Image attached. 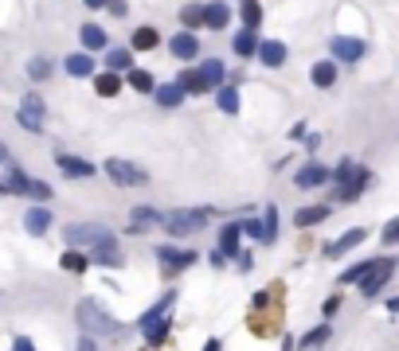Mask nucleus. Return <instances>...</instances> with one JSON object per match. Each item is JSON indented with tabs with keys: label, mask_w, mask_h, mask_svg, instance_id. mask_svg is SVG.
Returning a JSON list of instances; mask_svg holds the SVG:
<instances>
[{
	"label": "nucleus",
	"mask_w": 399,
	"mask_h": 351,
	"mask_svg": "<svg viewBox=\"0 0 399 351\" xmlns=\"http://www.w3.org/2000/svg\"><path fill=\"white\" fill-rule=\"evenodd\" d=\"M204 351H223V340H220V335H208Z\"/></svg>",
	"instance_id": "obj_54"
},
{
	"label": "nucleus",
	"mask_w": 399,
	"mask_h": 351,
	"mask_svg": "<svg viewBox=\"0 0 399 351\" xmlns=\"http://www.w3.org/2000/svg\"><path fill=\"white\" fill-rule=\"evenodd\" d=\"M63 70H67L71 78H94L98 75V63H94V55H86V51H71V55L63 58Z\"/></svg>",
	"instance_id": "obj_17"
},
{
	"label": "nucleus",
	"mask_w": 399,
	"mask_h": 351,
	"mask_svg": "<svg viewBox=\"0 0 399 351\" xmlns=\"http://www.w3.org/2000/svg\"><path fill=\"white\" fill-rule=\"evenodd\" d=\"M309 82H314L317 90H329V86L337 82V63H333V58L314 63V67H309Z\"/></svg>",
	"instance_id": "obj_29"
},
{
	"label": "nucleus",
	"mask_w": 399,
	"mask_h": 351,
	"mask_svg": "<svg viewBox=\"0 0 399 351\" xmlns=\"http://www.w3.org/2000/svg\"><path fill=\"white\" fill-rule=\"evenodd\" d=\"M157 261H161V273L165 277H177V273H188V269L200 261V254H196L192 246L161 242V246H157Z\"/></svg>",
	"instance_id": "obj_5"
},
{
	"label": "nucleus",
	"mask_w": 399,
	"mask_h": 351,
	"mask_svg": "<svg viewBox=\"0 0 399 351\" xmlns=\"http://www.w3.org/2000/svg\"><path fill=\"white\" fill-rule=\"evenodd\" d=\"M157 226H165V211L149 207V203H137V207L129 211L126 234H129V238H137V234H149V230H157Z\"/></svg>",
	"instance_id": "obj_11"
},
{
	"label": "nucleus",
	"mask_w": 399,
	"mask_h": 351,
	"mask_svg": "<svg viewBox=\"0 0 399 351\" xmlns=\"http://www.w3.org/2000/svg\"><path fill=\"white\" fill-rule=\"evenodd\" d=\"M75 351H98V340H94V335H78V347Z\"/></svg>",
	"instance_id": "obj_49"
},
{
	"label": "nucleus",
	"mask_w": 399,
	"mask_h": 351,
	"mask_svg": "<svg viewBox=\"0 0 399 351\" xmlns=\"http://www.w3.org/2000/svg\"><path fill=\"white\" fill-rule=\"evenodd\" d=\"M177 82L184 86V94H188V98H200V94H208V86H204V78H200V70H196V67L180 70V75H177Z\"/></svg>",
	"instance_id": "obj_35"
},
{
	"label": "nucleus",
	"mask_w": 399,
	"mask_h": 351,
	"mask_svg": "<svg viewBox=\"0 0 399 351\" xmlns=\"http://www.w3.org/2000/svg\"><path fill=\"white\" fill-rule=\"evenodd\" d=\"M395 266L399 261L395 258H376L372 261V269H368L364 277H360V297H376V292H383V285L391 281V277H395Z\"/></svg>",
	"instance_id": "obj_9"
},
{
	"label": "nucleus",
	"mask_w": 399,
	"mask_h": 351,
	"mask_svg": "<svg viewBox=\"0 0 399 351\" xmlns=\"http://www.w3.org/2000/svg\"><path fill=\"white\" fill-rule=\"evenodd\" d=\"M317 149H321V137H317V133H306V152L314 156Z\"/></svg>",
	"instance_id": "obj_50"
},
{
	"label": "nucleus",
	"mask_w": 399,
	"mask_h": 351,
	"mask_svg": "<svg viewBox=\"0 0 399 351\" xmlns=\"http://www.w3.org/2000/svg\"><path fill=\"white\" fill-rule=\"evenodd\" d=\"M340 301H345V297H340V292H333V297H325V304H321V316L325 320H333L340 312Z\"/></svg>",
	"instance_id": "obj_45"
},
{
	"label": "nucleus",
	"mask_w": 399,
	"mask_h": 351,
	"mask_svg": "<svg viewBox=\"0 0 399 351\" xmlns=\"http://www.w3.org/2000/svg\"><path fill=\"white\" fill-rule=\"evenodd\" d=\"M106 70H114V75H129L133 70V51L129 47H106Z\"/></svg>",
	"instance_id": "obj_27"
},
{
	"label": "nucleus",
	"mask_w": 399,
	"mask_h": 351,
	"mask_svg": "<svg viewBox=\"0 0 399 351\" xmlns=\"http://www.w3.org/2000/svg\"><path fill=\"white\" fill-rule=\"evenodd\" d=\"M169 51H172V58H180V63H192V58L200 55V39H196V32H177L169 39Z\"/></svg>",
	"instance_id": "obj_20"
},
{
	"label": "nucleus",
	"mask_w": 399,
	"mask_h": 351,
	"mask_svg": "<svg viewBox=\"0 0 399 351\" xmlns=\"http://www.w3.org/2000/svg\"><path fill=\"white\" fill-rule=\"evenodd\" d=\"M368 184H372V172H368V168L360 164L352 180H345V184H337V187H333V195H329V199H337V203H357L360 195H364V187H368Z\"/></svg>",
	"instance_id": "obj_13"
},
{
	"label": "nucleus",
	"mask_w": 399,
	"mask_h": 351,
	"mask_svg": "<svg viewBox=\"0 0 399 351\" xmlns=\"http://www.w3.org/2000/svg\"><path fill=\"white\" fill-rule=\"evenodd\" d=\"M235 269L239 273H251V269H255V250H239L235 254Z\"/></svg>",
	"instance_id": "obj_44"
},
{
	"label": "nucleus",
	"mask_w": 399,
	"mask_h": 351,
	"mask_svg": "<svg viewBox=\"0 0 399 351\" xmlns=\"http://www.w3.org/2000/svg\"><path fill=\"white\" fill-rule=\"evenodd\" d=\"M258 43H263V39H258L255 27H243V32L231 39V51H235L239 58H251V55H258Z\"/></svg>",
	"instance_id": "obj_30"
},
{
	"label": "nucleus",
	"mask_w": 399,
	"mask_h": 351,
	"mask_svg": "<svg viewBox=\"0 0 399 351\" xmlns=\"http://www.w3.org/2000/svg\"><path fill=\"white\" fill-rule=\"evenodd\" d=\"M121 86H126V75H114V70H98L94 75V94L98 98H118Z\"/></svg>",
	"instance_id": "obj_25"
},
{
	"label": "nucleus",
	"mask_w": 399,
	"mask_h": 351,
	"mask_svg": "<svg viewBox=\"0 0 399 351\" xmlns=\"http://www.w3.org/2000/svg\"><path fill=\"white\" fill-rule=\"evenodd\" d=\"M258 63L263 67H270V70H278V67H286V58H290V47L282 39H263L258 43Z\"/></svg>",
	"instance_id": "obj_16"
},
{
	"label": "nucleus",
	"mask_w": 399,
	"mask_h": 351,
	"mask_svg": "<svg viewBox=\"0 0 399 351\" xmlns=\"http://www.w3.org/2000/svg\"><path fill=\"white\" fill-rule=\"evenodd\" d=\"M239 230L246 234V238H251V242H263V218H243V223H239Z\"/></svg>",
	"instance_id": "obj_41"
},
{
	"label": "nucleus",
	"mask_w": 399,
	"mask_h": 351,
	"mask_svg": "<svg viewBox=\"0 0 399 351\" xmlns=\"http://www.w3.org/2000/svg\"><path fill=\"white\" fill-rule=\"evenodd\" d=\"M372 261H376V258H364V261H357V266H348L345 273L337 277V285H360V277H364L368 269H372Z\"/></svg>",
	"instance_id": "obj_40"
},
{
	"label": "nucleus",
	"mask_w": 399,
	"mask_h": 351,
	"mask_svg": "<svg viewBox=\"0 0 399 351\" xmlns=\"http://www.w3.org/2000/svg\"><path fill=\"white\" fill-rule=\"evenodd\" d=\"M333 335V324L325 320V324H317V328H309L306 335H297V351H314V347H321L325 340Z\"/></svg>",
	"instance_id": "obj_31"
},
{
	"label": "nucleus",
	"mask_w": 399,
	"mask_h": 351,
	"mask_svg": "<svg viewBox=\"0 0 399 351\" xmlns=\"http://www.w3.org/2000/svg\"><path fill=\"white\" fill-rule=\"evenodd\" d=\"M329 180H333V168H329V164H321L317 156H309L306 164H302V168L294 172V184L302 187V192H314V187H325Z\"/></svg>",
	"instance_id": "obj_10"
},
{
	"label": "nucleus",
	"mask_w": 399,
	"mask_h": 351,
	"mask_svg": "<svg viewBox=\"0 0 399 351\" xmlns=\"http://www.w3.org/2000/svg\"><path fill=\"white\" fill-rule=\"evenodd\" d=\"M177 20H180V32H200L204 27V4H184L177 12Z\"/></svg>",
	"instance_id": "obj_32"
},
{
	"label": "nucleus",
	"mask_w": 399,
	"mask_h": 351,
	"mask_svg": "<svg viewBox=\"0 0 399 351\" xmlns=\"http://www.w3.org/2000/svg\"><path fill=\"white\" fill-rule=\"evenodd\" d=\"M239 242H243V230H239V223H223V226H220V238H215V250H220L223 258L231 261L239 250H243Z\"/></svg>",
	"instance_id": "obj_22"
},
{
	"label": "nucleus",
	"mask_w": 399,
	"mask_h": 351,
	"mask_svg": "<svg viewBox=\"0 0 399 351\" xmlns=\"http://www.w3.org/2000/svg\"><path fill=\"white\" fill-rule=\"evenodd\" d=\"M52 58L47 55H35V58H28V78H32V82H43V78H52Z\"/></svg>",
	"instance_id": "obj_37"
},
{
	"label": "nucleus",
	"mask_w": 399,
	"mask_h": 351,
	"mask_svg": "<svg viewBox=\"0 0 399 351\" xmlns=\"http://www.w3.org/2000/svg\"><path fill=\"white\" fill-rule=\"evenodd\" d=\"M98 168H102V172L110 176V184H118V187H149V172H145L141 164H133V160L110 156V160H102Z\"/></svg>",
	"instance_id": "obj_4"
},
{
	"label": "nucleus",
	"mask_w": 399,
	"mask_h": 351,
	"mask_svg": "<svg viewBox=\"0 0 399 351\" xmlns=\"http://www.w3.org/2000/svg\"><path fill=\"white\" fill-rule=\"evenodd\" d=\"M83 4H86L90 12H106V4H110V0H83Z\"/></svg>",
	"instance_id": "obj_53"
},
{
	"label": "nucleus",
	"mask_w": 399,
	"mask_h": 351,
	"mask_svg": "<svg viewBox=\"0 0 399 351\" xmlns=\"http://www.w3.org/2000/svg\"><path fill=\"white\" fill-rule=\"evenodd\" d=\"M329 215H333V207H329V203H314V207H297V211H294V226H297V230H309V226H321Z\"/></svg>",
	"instance_id": "obj_23"
},
{
	"label": "nucleus",
	"mask_w": 399,
	"mask_h": 351,
	"mask_svg": "<svg viewBox=\"0 0 399 351\" xmlns=\"http://www.w3.org/2000/svg\"><path fill=\"white\" fill-rule=\"evenodd\" d=\"M52 226H55V215H52L47 203H32V207L24 211V230L32 234V238H43Z\"/></svg>",
	"instance_id": "obj_14"
},
{
	"label": "nucleus",
	"mask_w": 399,
	"mask_h": 351,
	"mask_svg": "<svg viewBox=\"0 0 399 351\" xmlns=\"http://www.w3.org/2000/svg\"><path fill=\"white\" fill-rule=\"evenodd\" d=\"M59 266L67 269V273L83 277V273H90V254H86V250H75V246H67V250L59 254Z\"/></svg>",
	"instance_id": "obj_26"
},
{
	"label": "nucleus",
	"mask_w": 399,
	"mask_h": 351,
	"mask_svg": "<svg viewBox=\"0 0 399 351\" xmlns=\"http://www.w3.org/2000/svg\"><path fill=\"white\" fill-rule=\"evenodd\" d=\"M78 43H83L86 55H102V51L110 47V32H106L102 24H83L78 27Z\"/></svg>",
	"instance_id": "obj_15"
},
{
	"label": "nucleus",
	"mask_w": 399,
	"mask_h": 351,
	"mask_svg": "<svg viewBox=\"0 0 399 351\" xmlns=\"http://www.w3.org/2000/svg\"><path fill=\"white\" fill-rule=\"evenodd\" d=\"M290 141H306V121H297V125L290 129Z\"/></svg>",
	"instance_id": "obj_51"
},
{
	"label": "nucleus",
	"mask_w": 399,
	"mask_h": 351,
	"mask_svg": "<svg viewBox=\"0 0 399 351\" xmlns=\"http://www.w3.org/2000/svg\"><path fill=\"white\" fill-rule=\"evenodd\" d=\"M380 238H383V246H399V218H391V223L383 226Z\"/></svg>",
	"instance_id": "obj_46"
},
{
	"label": "nucleus",
	"mask_w": 399,
	"mask_h": 351,
	"mask_svg": "<svg viewBox=\"0 0 399 351\" xmlns=\"http://www.w3.org/2000/svg\"><path fill=\"white\" fill-rule=\"evenodd\" d=\"M239 20H243V27H255L263 24V4L258 0H246V4H239Z\"/></svg>",
	"instance_id": "obj_38"
},
{
	"label": "nucleus",
	"mask_w": 399,
	"mask_h": 351,
	"mask_svg": "<svg viewBox=\"0 0 399 351\" xmlns=\"http://www.w3.org/2000/svg\"><path fill=\"white\" fill-rule=\"evenodd\" d=\"M357 168L360 164H352V160H340V164L333 168V180H337V184H345V180H352V176H357Z\"/></svg>",
	"instance_id": "obj_42"
},
{
	"label": "nucleus",
	"mask_w": 399,
	"mask_h": 351,
	"mask_svg": "<svg viewBox=\"0 0 399 351\" xmlns=\"http://www.w3.org/2000/svg\"><path fill=\"white\" fill-rule=\"evenodd\" d=\"M106 12H110V16H118V20H126L129 16V4H126V0H110V4H106Z\"/></svg>",
	"instance_id": "obj_47"
},
{
	"label": "nucleus",
	"mask_w": 399,
	"mask_h": 351,
	"mask_svg": "<svg viewBox=\"0 0 399 351\" xmlns=\"http://www.w3.org/2000/svg\"><path fill=\"white\" fill-rule=\"evenodd\" d=\"M16 125H20V129H28L32 137H43V117H35L32 109H24V106L16 109Z\"/></svg>",
	"instance_id": "obj_39"
},
{
	"label": "nucleus",
	"mask_w": 399,
	"mask_h": 351,
	"mask_svg": "<svg viewBox=\"0 0 399 351\" xmlns=\"http://www.w3.org/2000/svg\"><path fill=\"white\" fill-rule=\"evenodd\" d=\"M208 261H212V266H215V269H223V266H227V258H223V254H220V250H212V254H208Z\"/></svg>",
	"instance_id": "obj_52"
},
{
	"label": "nucleus",
	"mask_w": 399,
	"mask_h": 351,
	"mask_svg": "<svg viewBox=\"0 0 399 351\" xmlns=\"http://www.w3.org/2000/svg\"><path fill=\"white\" fill-rule=\"evenodd\" d=\"M161 32H157L153 24H141V27H133V35H129V51L133 55H145V51H157L161 47Z\"/></svg>",
	"instance_id": "obj_19"
},
{
	"label": "nucleus",
	"mask_w": 399,
	"mask_h": 351,
	"mask_svg": "<svg viewBox=\"0 0 399 351\" xmlns=\"http://www.w3.org/2000/svg\"><path fill=\"white\" fill-rule=\"evenodd\" d=\"M75 324L83 335H94V340H114V335H121V324L94 301V297H83V301L75 304Z\"/></svg>",
	"instance_id": "obj_2"
},
{
	"label": "nucleus",
	"mask_w": 399,
	"mask_h": 351,
	"mask_svg": "<svg viewBox=\"0 0 399 351\" xmlns=\"http://www.w3.org/2000/svg\"><path fill=\"white\" fill-rule=\"evenodd\" d=\"M388 312H399V297H391L388 301Z\"/></svg>",
	"instance_id": "obj_57"
},
{
	"label": "nucleus",
	"mask_w": 399,
	"mask_h": 351,
	"mask_svg": "<svg viewBox=\"0 0 399 351\" xmlns=\"http://www.w3.org/2000/svg\"><path fill=\"white\" fill-rule=\"evenodd\" d=\"M278 242V207H266L263 211V246H274Z\"/></svg>",
	"instance_id": "obj_36"
},
{
	"label": "nucleus",
	"mask_w": 399,
	"mask_h": 351,
	"mask_svg": "<svg viewBox=\"0 0 399 351\" xmlns=\"http://www.w3.org/2000/svg\"><path fill=\"white\" fill-rule=\"evenodd\" d=\"M215 106H220L227 117H235V113H239V86L223 82L220 90H215Z\"/></svg>",
	"instance_id": "obj_34"
},
{
	"label": "nucleus",
	"mask_w": 399,
	"mask_h": 351,
	"mask_svg": "<svg viewBox=\"0 0 399 351\" xmlns=\"http://www.w3.org/2000/svg\"><path fill=\"white\" fill-rule=\"evenodd\" d=\"M329 51H333V63H360L368 55V43L357 39V35H333Z\"/></svg>",
	"instance_id": "obj_12"
},
{
	"label": "nucleus",
	"mask_w": 399,
	"mask_h": 351,
	"mask_svg": "<svg viewBox=\"0 0 399 351\" xmlns=\"http://www.w3.org/2000/svg\"><path fill=\"white\" fill-rule=\"evenodd\" d=\"M20 106H24V109H32L35 117H47V101H43L40 94H28V98L20 101Z\"/></svg>",
	"instance_id": "obj_43"
},
{
	"label": "nucleus",
	"mask_w": 399,
	"mask_h": 351,
	"mask_svg": "<svg viewBox=\"0 0 399 351\" xmlns=\"http://www.w3.org/2000/svg\"><path fill=\"white\" fill-rule=\"evenodd\" d=\"M364 238H368V230H364V226H352L348 234H340L337 242H329V246H325V258H333V261H337V258H345V254H348V250H357V246L364 242Z\"/></svg>",
	"instance_id": "obj_18"
},
{
	"label": "nucleus",
	"mask_w": 399,
	"mask_h": 351,
	"mask_svg": "<svg viewBox=\"0 0 399 351\" xmlns=\"http://www.w3.org/2000/svg\"><path fill=\"white\" fill-rule=\"evenodd\" d=\"M12 351H40V347H35L32 335H16V340H12Z\"/></svg>",
	"instance_id": "obj_48"
},
{
	"label": "nucleus",
	"mask_w": 399,
	"mask_h": 351,
	"mask_svg": "<svg viewBox=\"0 0 399 351\" xmlns=\"http://www.w3.org/2000/svg\"><path fill=\"white\" fill-rule=\"evenodd\" d=\"M212 218H220V211H215V207H177V211H165V226H161V230L180 242V238L200 234Z\"/></svg>",
	"instance_id": "obj_3"
},
{
	"label": "nucleus",
	"mask_w": 399,
	"mask_h": 351,
	"mask_svg": "<svg viewBox=\"0 0 399 351\" xmlns=\"http://www.w3.org/2000/svg\"><path fill=\"white\" fill-rule=\"evenodd\" d=\"M55 168L63 172V180H94V176L102 172L94 160L75 156V152H67V149H55Z\"/></svg>",
	"instance_id": "obj_7"
},
{
	"label": "nucleus",
	"mask_w": 399,
	"mask_h": 351,
	"mask_svg": "<svg viewBox=\"0 0 399 351\" xmlns=\"http://www.w3.org/2000/svg\"><path fill=\"white\" fill-rule=\"evenodd\" d=\"M110 226H98V223H67L63 226V242L75 246V250H90L94 242H102Z\"/></svg>",
	"instance_id": "obj_8"
},
{
	"label": "nucleus",
	"mask_w": 399,
	"mask_h": 351,
	"mask_svg": "<svg viewBox=\"0 0 399 351\" xmlns=\"http://www.w3.org/2000/svg\"><path fill=\"white\" fill-rule=\"evenodd\" d=\"M196 70H200V78H204L208 90H220V86L227 82V67H223V58H204Z\"/></svg>",
	"instance_id": "obj_24"
},
{
	"label": "nucleus",
	"mask_w": 399,
	"mask_h": 351,
	"mask_svg": "<svg viewBox=\"0 0 399 351\" xmlns=\"http://www.w3.org/2000/svg\"><path fill=\"white\" fill-rule=\"evenodd\" d=\"M184 98L188 94H184V86H180L177 78H172V82H157V90H153V101L161 109H180L184 106Z\"/></svg>",
	"instance_id": "obj_21"
},
{
	"label": "nucleus",
	"mask_w": 399,
	"mask_h": 351,
	"mask_svg": "<svg viewBox=\"0 0 399 351\" xmlns=\"http://www.w3.org/2000/svg\"><path fill=\"white\" fill-rule=\"evenodd\" d=\"M282 320H286V285L282 281H270L251 297V309H246V332H255L258 340H270L278 335Z\"/></svg>",
	"instance_id": "obj_1"
},
{
	"label": "nucleus",
	"mask_w": 399,
	"mask_h": 351,
	"mask_svg": "<svg viewBox=\"0 0 399 351\" xmlns=\"http://www.w3.org/2000/svg\"><path fill=\"white\" fill-rule=\"evenodd\" d=\"M8 160H12V156H8V149H4V144H0V164H8Z\"/></svg>",
	"instance_id": "obj_56"
},
{
	"label": "nucleus",
	"mask_w": 399,
	"mask_h": 351,
	"mask_svg": "<svg viewBox=\"0 0 399 351\" xmlns=\"http://www.w3.org/2000/svg\"><path fill=\"white\" fill-rule=\"evenodd\" d=\"M126 82L133 86L137 94H153V90H157V75H153V70H145V67H133V70L126 75Z\"/></svg>",
	"instance_id": "obj_33"
},
{
	"label": "nucleus",
	"mask_w": 399,
	"mask_h": 351,
	"mask_svg": "<svg viewBox=\"0 0 399 351\" xmlns=\"http://www.w3.org/2000/svg\"><path fill=\"white\" fill-rule=\"evenodd\" d=\"M4 195H12V187H8V180L0 176V199H4Z\"/></svg>",
	"instance_id": "obj_55"
},
{
	"label": "nucleus",
	"mask_w": 399,
	"mask_h": 351,
	"mask_svg": "<svg viewBox=\"0 0 399 351\" xmlns=\"http://www.w3.org/2000/svg\"><path fill=\"white\" fill-rule=\"evenodd\" d=\"M90 266H98V269H126V254H121V242H118V234H106L102 242H94L90 250Z\"/></svg>",
	"instance_id": "obj_6"
},
{
	"label": "nucleus",
	"mask_w": 399,
	"mask_h": 351,
	"mask_svg": "<svg viewBox=\"0 0 399 351\" xmlns=\"http://www.w3.org/2000/svg\"><path fill=\"white\" fill-rule=\"evenodd\" d=\"M227 24H231V8L223 4V0H212V4H204V27H212V32H223Z\"/></svg>",
	"instance_id": "obj_28"
},
{
	"label": "nucleus",
	"mask_w": 399,
	"mask_h": 351,
	"mask_svg": "<svg viewBox=\"0 0 399 351\" xmlns=\"http://www.w3.org/2000/svg\"><path fill=\"white\" fill-rule=\"evenodd\" d=\"M239 4H246V0H239Z\"/></svg>",
	"instance_id": "obj_58"
}]
</instances>
